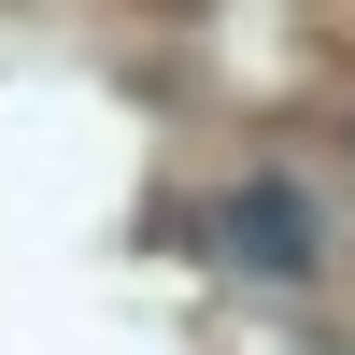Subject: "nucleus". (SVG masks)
Listing matches in <instances>:
<instances>
[{
    "label": "nucleus",
    "instance_id": "nucleus-1",
    "mask_svg": "<svg viewBox=\"0 0 355 355\" xmlns=\"http://www.w3.org/2000/svg\"><path fill=\"white\" fill-rule=\"evenodd\" d=\"M227 242H242V270H313V214L284 185H242V199H227Z\"/></svg>",
    "mask_w": 355,
    "mask_h": 355
}]
</instances>
